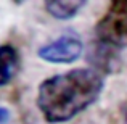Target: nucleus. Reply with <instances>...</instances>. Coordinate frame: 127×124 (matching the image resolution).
<instances>
[{"label":"nucleus","instance_id":"f03ea898","mask_svg":"<svg viewBox=\"0 0 127 124\" xmlns=\"http://www.w3.org/2000/svg\"><path fill=\"white\" fill-rule=\"evenodd\" d=\"M96 42L114 50L127 47V0L111 2L95 26Z\"/></svg>","mask_w":127,"mask_h":124},{"label":"nucleus","instance_id":"20e7f679","mask_svg":"<svg viewBox=\"0 0 127 124\" xmlns=\"http://www.w3.org/2000/svg\"><path fill=\"white\" fill-rule=\"evenodd\" d=\"M19 52L10 43L0 45V87L6 85L16 78L19 71Z\"/></svg>","mask_w":127,"mask_h":124},{"label":"nucleus","instance_id":"423d86ee","mask_svg":"<svg viewBox=\"0 0 127 124\" xmlns=\"http://www.w3.org/2000/svg\"><path fill=\"white\" fill-rule=\"evenodd\" d=\"M87 2H60V0H55V2H45V11L48 13L50 16H53L55 19H61V21H66V19H71L81 11L85 6Z\"/></svg>","mask_w":127,"mask_h":124},{"label":"nucleus","instance_id":"7ed1b4c3","mask_svg":"<svg viewBox=\"0 0 127 124\" xmlns=\"http://www.w3.org/2000/svg\"><path fill=\"white\" fill-rule=\"evenodd\" d=\"M84 43L76 34H63L37 50L39 58L53 65H69L81 58Z\"/></svg>","mask_w":127,"mask_h":124},{"label":"nucleus","instance_id":"6e6552de","mask_svg":"<svg viewBox=\"0 0 127 124\" xmlns=\"http://www.w3.org/2000/svg\"><path fill=\"white\" fill-rule=\"evenodd\" d=\"M126 124H127V116H126Z\"/></svg>","mask_w":127,"mask_h":124},{"label":"nucleus","instance_id":"39448f33","mask_svg":"<svg viewBox=\"0 0 127 124\" xmlns=\"http://www.w3.org/2000/svg\"><path fill=\"white\" fill-rule=\"evenodd\" d=\"M118 50L109 48V47L103 45V43L96 42L95 47L90 52L89 60L93 63L95 66V71L101 73H111L114 69H118V56H116Z\"/></svg>","mask_w":127,"mask_h":124},{"label":"nucleus","instance_id":"f257e3e1","mask_svg":"<svg viewBox=\"0 0 127 124\" xmlns=\"http://www.w3.org/2000/svg\"><path fill=\"white\" fill-rule=\"evenodd\" d=\"M103 85V76L95 69H71L47 78L37 89L35 103L47 123H68L96 102Z\"/></svg>","mask_w":127,"mask_h":124},{"label":"nucleus","instance_id":"0eeeda50","mask_svg":"<svg viewBox=\"0 0 127 124\" xmlns=\"http://www.w3.org/2000/svg\"><path fill=\"white\" fill-rule=\"evenodd\" d=\"M10 118H11V113L6 106H0V124H8Z\"/></svg>","mask_w":127,"mask_h":124}]
</instances>
